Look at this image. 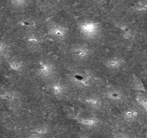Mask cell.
Listing matches in <instances>:
<instances>
[{
  "mask_svg": "<svg viewBox=\"0 0 147 138\" xmlns=\"http://www.w3.org/2000/svg\"><path fill=\"white\" fill-rule=\"evenodd\" d=\"M79 30L80 34L85 38L94 39L100 35L101 27L95 21L84 20L79 25Z\"/></svg>",
  "mask_w": 147,
  "mask_h": 138,
  "instance_id": "6da1fadb",
  "label": "cell"
},
{
  "mask_svg": "<svg viewBox=\"0 0 147 138\" xmlns=\"http://www.w3.org/2000/svg\"><path fill=\"white\" fill-rule=\"evenodd\" d=\"M70 81L78 88H86L92 85L93 77L87 71H76L71 75Z\"/></svg>",
  "mask_w": 147,
  "mask_h": 138,
  "instance_id": "7a4b0ae2",
  "label": "cell"
},
{
  "mask_svg": "<svg viewBox=\"0 0 147 138\" xmlns=\"http://www.w3.org/2000/svg\"><path fill=\"white\" fill-rule=\"evenodd\" d=\"M56 72V66L48 60H40L37 68V74L42 78H50Z\"/></svg>",
  "mask_w": 147,
  "mask_h": 138,
  "instance_id": "3957f363",
  "label": "cell"
},
{
  "mask_svg": "<svg viewBox=\"0 0 147 138\" xmlns=\"http://www.w3.org/2000/svg\"><path fill=\"white\" fill-rule=\"evenodd\" d=\"M49 35L55 40L63 41L68 36L69 29L67 27L59 24H53L49 28Z\"/></svg>",
  "mask_w": 147,
  "mask_h": 138,
  "instance_id": "277c9868",
  "label": "cell"
},
{
  "mask_svg": "<svg viewBox=\"0 0 147 138\" xmlns=\"http://www.w3.org/2000/svg\"><path fill=\"white\" fill-rule=\"evenodd\" d=\"M71 53L73 57L77 60H84L90 57L92 51L87 45L77 44L71 48Z\"/></svg>",
  "mask_w": 147,
  "mask_h": 138,
  "instance_id": "5b68a950",
  "label": "cell"
},
{
  "mask_svg": "<svg viewBox=\"0 0 147 138\" xmlns=\"http://www.w3.org/2000/svg\"><path fill=\"white\" fill-rule=\"evenodd\" d=\"M105 66L111 71H117L123 66L125 64V60L123 58L114 57L109 58L105 61Z\"/></svg>",
  "mask_w": 147,
  "mask_h": 138,
  "instance_id": "8992f818",
  "label": "cell"
},
{
  "mask_svg": "<svg viewBox=\"0 0 147 138\" xmlns=\"http://www.w3.org/2000/svg\"><path fill=\"white\" fill-rule=\"evenodd\" d=\"M49 91L50 92L57 98H61L66 94V87L62 83L53 82L49 86Z\"/></svg>",
  "mask_w": 147,
  "mask_h": 138,
  "instance_id": "52a82bcc",
  "label": "cell"
},
{
  "mask_svg": "<svg viewBox=\"0 0 147 138\" xmlns=\"http://www.w3.org/2000/svg\"><path fill=\"white\" fill-rule=\"evenodd\" d=\"M105 96L108 99L113 101H120L123 98V94L120 90L115 89V88H112L105 93Z\"/></svg>",
  "mask_w": 147,
  "mask_h": 138,
  "instance_id": "ba28073f",
  "label": "cell"
},
{
  "mask_svg": "<svg viewBox=\"0 0 147 138\" xmlns=\"http://www.w3.org/2000/svg\"><path fill=\"white\" fill-rule=\"evenodd\" d=\"M25 40L30 46H38L41 43V38L38 35L34 32H29L25 36Z\"/></svg>",
  "mask_w": 147,
  "mask_h": 138,
  "instance_id": "9c48e42d",
  "label": "cell"
},
{
  "mask_svg": "<svg viewBox=\"0 0 147 138\" xmlns=\"http://www.w3.org/2000/svg\"><path fill=\"white\" fill-rule=\"evenodd\" d=\"M85 103L87 105L94 109H98L101 107L102 101L100 97L97 96H90L85 98Z\"/></svg>",
  "mask_w": 147,
  "mask_h": 138,
  "instance_id": "30bf717a",
  "label": "cell"
},
{
  "mask_svg": "<svg viewBox=\"0 0 147 138\" xmlns=\"http://www.w3.org/2000/svg\"><path fill=\"white\" fill-rule=\"evenodd\" d=\"M19 98V94L15 91H5L0 94V98L7 101H12Z\"/></svg>",
  "mask_w": 147,
  "mask_h": 138,
  "instance_id": "8fae6325",
  "label": "cell"
},
{
  "mask_svg": "<svg viewBox=\"0 0 147 138\" xmlns=\"http://www.w3.org/2000/svg\"><path fill=\"white\" fill-rule=\"evenodd\" d=\"M9 68L11 70L16 72L22 71L24 68V63L22 60H20L18 59H12L8 63Z\"/></svg>",
  "mask_w": 147,
  "mask_h": 138,
  "instance_id": "7c38bea8",
  "label": "cell"
},
{
  "mask_svg": "<svg viewBox=\"0 0 147 138\" xmlns=\"http://www.w3.org/2000/svg\"><path fill=\"white\" fill-rule=\"evenodd\" d=\"M133 81H134V85L136 89L139 91H144V92H145L146 88L144 84H143L142 81L137 76H136L135 74H133Z\"/></svg>",
  "mask_w": 147,
  "mask_h": 138,
  "instance_id": "4fadbf2b",
  "label": "cell"
},
{
  "mask_svg": "<svg viewBox=\"0 0 147 138\" xmlns=\"http://www.w3.org/2000/svg\"><path fill=\"white\" fill-rule=\"evenodd\" d=\"M134 8L138 12H147V0H141L134 5Z\"/></svg>",
  "mask_w": 147,
  "mask_h": 138,
  "instance_id": "5bb4252c",
  "label": "cell"
},
{
  "mask_svg": "<svg viewBox=\"0 0 147 138\" xmlns=\"http://www.w3.org/2000/svg\"><path fill=\"white\" fill-rule=\"evenodd\" d=\"M20 25L22 27H24L29 28V29H31V28H33L35 26V23L32 19H22L20 22Z\"/></svg>",
  "mask_w": 147,
  "mask_h": 138,
  "instance_id": "9a60e30c",
  "label": "cell"
},
{
  "mask_svg": "<svg viewBox=\"0 0 147 138\" xmlns=\"http://www.w3.org/2000/svg\"><path fill=\"white\" fill-rule=\"evenodd\" d=\"M136 101L141 106L147 110V95H138L136 96Z\"/></svg>",
  "mask_w": 147,
  "mask_h": 138,
  "instance_id": "2e32d148",
  "label": "cell"
},
{
  "mask_svg": "<svg viewBox=\"0 0 147 138\" xmlns=\"http://www.w3.org/2000/svg\"><path fill=\"white\" fill-rule=\"evenodd\" d=\"M138 116V112L134 109H128L125 112L124 117L127 120H133Z\"/></svg>",
  "mask_w": 147,
  "mask_h": 138,
  "instance_id": "e0dca14e",
  "label": "cell"
},
{
  "mask_svg": "<svg viewBox=\"0 0 147 138\" xmlns=\"http://www.w3.org/2000/svg\"><path fill=\"white\" fill-rule=\"evenodd\" d=\"M28 2L29 0H10L12 6L16 8L23 7L28 3Z\"/></svg>",
  "mask_w": 147,
  "mask_h": 138,
  "instance_id": "ac0fdd59",
  "label": "cell"
},
{
  "mask_svg": "<svg viewBox=\"0 0 147 138\" xmlns=\"http://www.w3.org/2000/svg\"><path fill=\"white\" fill-rule=\"evenodd\" d=\"M82 125H86V126H93L96 124L97 120L95 119H92V118H87V119H80V121Z\"/></svg>",
  "mask_w": 147,
  "mask_h": 138,
  "instance_id": "d6986e66",
  "label": "cell"
},
{
  "mask_svg": "<svg viewBox=\"0 0 147 138\" xmlns=\"http://www.w3.org/2000/svg\"><path fill=\"white\" fill-rule=\"evenodd\" d=\"M8 46L6 43L4 42L0 41V56L1 55H4L7 52Z\"/></svg>",
  "mask_w": 147,
  "mask_h": 138,
  "instance_id": "ffe728a7",
  "label": "cell"
}]
</instances>
